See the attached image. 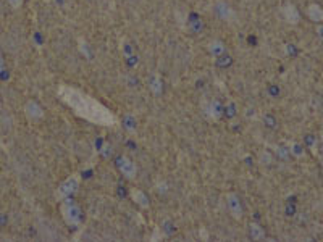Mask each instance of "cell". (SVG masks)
I'll return each instance as SVG.
<instances>
[{
  "instance_id": "6da1fadb",
  "label": "cell",
  "mask_w": 323,
  "mask_h": 242,
  "mask_svg": "<svg viewBox=\"0 0 323 242\" xmlns=\"http://www.w3.org/2000/svg\"><path fill=\"white\" fill-rule=\"evenodd\" d=\"M58 97L61 102H65L71 110L84 118L89 123L101 124V126H113L117 123V118L107 107H104L101 102H97L96 99L88 96L86 92H83L71 86H60L58 88Z\"/></svg>"
},
{
  "instance_id": "7a4b0ae2",
  "label": "cell",
  "mask_w": 323,
  "mask_h": 242,
  "mask_svg": "<svg viewBox=\"0 0 323 242\" xmlns=\"http://www.w3.org/2000/svg\"><path fill=\"white\" fill-rule=\"evenodd\" d=\"M61 212H63V216L68 224H76L79 221V212L76 208L74 204H71L70 200H65V204L61 205Z\"/></svg>"
},
{
  "instance_id": "3957f363",
  "label": "cell",
  "mask_w": 323,
  "mask_h": 242,
  "mask_svg": "<svg viewBox=\"0 0 323 242\" xmlns=\"http://www.w3.org/2000/svg\"><path fill=\"white\" fill-rule=\"evenodd\" d=\"M283 17L289 25H297V23L301 21V13H299V10L294 5H289V4L283 9Z\"/></svg>"
},
{
  "instance_id": "277c9868",
  "label": "cell",
  "mask_w": 323,
  "mask_h": 242,
  "mask_svg": "<svg viewBox=\"0 0 323 242\" xmlns=\"http://www.w3.org/2000/svg\"><path fill=\"white\" fill-rule=\"evenodd\" d=\"M76 186H78V183H76V179H68V181H65L63 184H61V187L58 189V192H57V196L60 197V199H65V197H68V196H71V194L76 191Z\"/></svg>"
},
{
  "instance_id": "5b68a950",
  "label": "cell",
  "mask_w": 323,
  "mask_h": 242,
  "mask_svg": "<svg viewBox=\"0 0 323 242\" xmlns=\"http://www.w3.org/2000/svg\"><path fill=\"white\" fill-rule=\"evenodd\" d=\"M307 17L313 23H321L323 21V9L317 4H310L307 9Z\"/></svg>"
},
{
  "instance_id": "8992f818",
  "label": "cell",
  "mask_w": 323,
  "mask_h": 242,
  "mask_svg": "<svg viewBox=\"0 0 323 242\" xmlns=\"http://www.w3.org/2000/svg\"><path fill=\"white\" fill-rule=\"evenodd\" d=\"M120 168H121V171H125V175L128 176V178H133V175H134V167L131 165V162L129 160H126V158H121L120 160Z\"/></svg>"
},
{
  "instance_id": "52a82bcc",
  "label": "cell",
  "mask_w": 323,
  "mask_h": 242,
  "mask_svg": "<svg viewBox=\"0 0 323 242\" xmlns=\"http://www.w3.org/2000/svg\"><path fill=\"white\" fill-rule=\"evenodd\" d=\"M26 113H28L29 116H33V118H41V116H42L41 108L37 107V104H34V102H29V104L26 105Z\"/></svg>"
},
{
  "instance_id": "ba28073f",
  "label": "cell",
  "mask_w": 323,
  "mask_h": 242,
  "mask_svg": "<svg viewBox=\"0 0 323 242\" xmlns=\"http://www.w3.org/2000/svg\"><path fill=\"white\" fill-rule=\"evenodd\" d=\"M210 50L215 53V55H220V53H221L223 50H225V49H223V44H221V42H213V44L210 45Z\"/></svg>"
},
{
  "instance_id": "9c48e42d",
  "label": "cell",
  "mask_w": 323,
  "mask_h": 242,
  "mask_svg": "<svg viewBox=\"0 0 323 242\" xmlns=\"http://www.w3.org/2000/svg\"><path fill=\"white\" fill-rule=\"evenodd\" d=\"M7 2H9V5L12 7L13 10L21 9V5H23V0H7Z\"/></svg>"
},
{
  "instance_id": "30bf717a",
  "label": "cell",
  "mask_w": 323,
  "mask_h": 242,
  "mask_svg": "<svg viewBox=\"0 0 323 242\" xmlns=\"http://www.w3.org/2000/svg\"><path fill=\"white\" fill-rule=\"evenodd\" d=\"M2 68H4V60H2V55H0V73H2Z\"/></svg>"
}]
</instances>
